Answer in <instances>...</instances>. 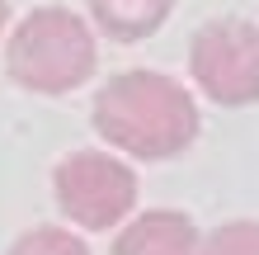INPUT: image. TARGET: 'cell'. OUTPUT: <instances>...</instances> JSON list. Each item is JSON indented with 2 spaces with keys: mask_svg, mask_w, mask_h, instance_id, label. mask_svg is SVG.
<instances>
[{
  "mask_svg": "<svg viewBox=\"0 0 259 255\" xmlns=\"http://www.w3.org/2000/svg\"><path fill=\"white\" fill-rule=\"evenodd\" d=\"M57 203L71 222L90 232L113 227L137 203V175L104 152H75L57 166Z\"/></svg>",
  "mask_w": 259,
  "mask_h": 255,
  "instance_id": "277c9868",
  "label": "cell"
},
{
  "mask_svg": "<svg viewBox=\"0 0 259 255\" xmlns=\"http://www.w3.org/2000/svg\"><path fill=\"white\" fill-rule=\"evenodd\" d=\"M95 128L137 161H165L198 137V104L160 71H123L95 95Z\"/></svg>",
  "mask_w": 259,
  "mask_h": 255,
  "instance_id": "6da1fadb",
  "label": "cell"
},
{
  "mask_svg": "<svg viewBox=\"0 0 259 255\" xmlns=\"http://www.w3.org/2000/svg\"><path fill=\"white\" fill-rule=\"evenodd\" d=\"M95 33L80 14L62 5L33 10L28 19L10 33L5 66L33 95H66L95 76Z\"/></svg>",
  "mask_w": 259,
  "mask_h": 255,
  "instance_id": "7a4b0ae2",
  "label": "cell"
},
{
  "mask_svg": "<svg viewBox=\"0 0 259 255\" xmlns=\"http://www.w3.org/2000/svg\"><path fill=\"white\" fill-rule=\"evenodd\" d=\"M198 232L184 213H142L113 241V255H193Z\"/></svg>",
  "mask_w": 259,
  "mask_h": 255,
  "instance_id": "5b68a950",
  "label": "cell"
},
{
  "mask_svg": "<svg viewBox=\"0 0 259 255\" xmlns=\"http://www.w3.org/2000/svg\"><path fill=\"white\" fill-rule=\"evenodd\" d=\"M5 14H10V5H5V0H0V28H5Z\"/></svg>",
  "mask_w": 259,
  "mask_h": 255,
  "instance_id": "9c48e42d",
  "label": "cell"
},
{
  "mask_svg": "<svg viewBox=\"0 0 259 255\" xmlns=\"http://www.w3.org/2000/svg\"><path fill=\"white\" fill-rule=\"evenodd\" d=\"M203 255H259V222H226L207 236Z\"/></svg>",
  "mask_w": 259,
  "mask_h": 255,
  "instance_id": "ba28073f",
  "label": "cell"
},
{
  "mask_svg": "<svg viewBox=\"0 0 259 255\" xmlns=\"http://www.w3.org/2000/svg\"><path fill=\"white\" fill-rule=\"evenodd\" d=\"M189 71L217 104L259 99V28L245 19H212L189 43Z\"/></svg>",
  "mask_w": 259,
  "mask_h": 255,
  "instance_id": "3957f363",
  "label": "cell"
},
{
  "mask_svg": "<svg viewBox=\"0 0 259 255\" xmlns=\"http://www.w3.org/2000/svg\"><path fill=\"white\" fill-rule=\"evenodd\" d=\"M10 255H90L80 236H71L62 227H33V232H24L19 241H14Z\"/></svg>",
  "mask_w": 259,
  "mask_h": 255,
  "instance_id": "52a82bcc",
  "label": "cell"
},
{
  "mask_svg": "<svg viewBox=\"0 0 259 255\" xmlns=\"http://www.w3.org/2000/svg\"><path fill=\"white\" fill-rule=\"evenodd\" d=\"M170 5H175V0H90V14H95V24L109 38L137 43V38L156 33V28L165 24Z\"/></svg>",
  "mask_w": 259,
  "mask_h": 255,
  "instance_id": "8992f818",
  "label": "cell"
}]
</instances>
